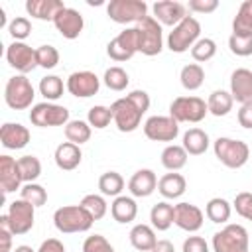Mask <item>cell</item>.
Wrapping results in <instances>:
<instances>
[{"instance_id": "obj_1", "label": "cell", "mask_w": 252, "mask_h": 252, "mask_svg": "<svg viewBox=\"0 0 252 252\" xmlns=\"http://www.w3.org/2000/svg\"><path fill=\"white\" fill-rule=\"evenodd\" d=\"M93 217L81 205H65L53 213V224L63 234L87 232L93 226Z\"/></svg>"}, {"instance_id": "obj_2", "label": "cell", "mask_w": 252, "mask_h": 252, "mask_svg": "<svg viewBox=\"0 0 252 252\" xmlns=\"http://www.w3.org/2000/svg\"><path fill=\"white\" fill-rule=\"evenodd\" d=\"M213 152H215L217 159L228 169L242 167L250 158V148L246 142L226 138V136H220L213 142Z\"/></svg>"}, {"instance_id": "obj_3", "label": "cell", "mask_w": 252, "mask_h": 252, "mask_svg": "<svg viewBox=\"0 0 252 252\" xmlns=\"http://www.w3.org/2000/svg\"><path fill=\"white\" fill-rule=\"evenodd\" d=\"M201 35V24L193 16H185L167 35V47L173 53H185L189 51Z\"/></svg>"}, {"instance_id": "obj_4", "label": "cell", "mask_w": 252, "mask_h": 252, "mask_svg": "<svg viewBox=\"0 0 252 252\" xmlns=\"http://www.w3.org/2000/svg\"><path fill=\"white\" fill-rule=\"evenodd\" d=\"M138 30V51L154 57L163 49V32L161 24L154 16H146L140 24H136Z\"/></svg>"}, {"instance_id": "obj_5", "label": "cell", "mask_w": 252, "mask_h": 252, "mask_svg": "<svg viewBox=\"0 0 252 252\" xmlns=\"http://www.w3.org/2000/svg\"><path fill=\"white\" fill-rule=\"evenodd\" d=\"M35 96L33 85L26 75H14L4 87V100L12 110H26L32 106Z\"/></svg>"}, {"instance_id": "obj_6", "label": "cell", "mask_w": 252, "mask_h": 252, "mask_svg": "<svg viewBox=\"0 0 252 252\" xmlns=\"http://www.w3.org/2000/svg\"><path fill=\"white\" fill-rule=\"evenodd\" d=\"M213 252H248V230L242 224H226L213 234Z\"/></svg>"}, {"instance_id": "obj_7", "label": "cell", "mask_w": 252, "mask_h": 252, "mask_svg": "<svg viewBox=\"0 0 252 252\" xmlns=\"http://www.w3.org/2000/svg\"><path fill=\"white\" fill-rule=\"evenodd\" d=\"M209 108L207 102L199 96H177L169 104V116L179 124V122H191L197 124L207 116Z\"/></svg>"}, {"instance_id": "obj_8", "label": "cell", "mask_w": 252, "mask_h": 252, "mask_svg": "<svg viewBox=\"0 0 252 252\" xmlns=\"http://www.w3.org/2000/svg\"><path fill=\"white\" fill-rule=\"evenodd\" d=\"M106 14L116 24H140L148 16V4L144 0H110Z\"/></svg>"}, {"instance_id": "obj_9", "label": "cell", "mask_w": 252, "mask_h": 252, "mask_svg": "<svg viewBox=\"0 0 252 252\" xmlns=\"http://www.w3.org/2000/svg\"><path fill=\"white\" fill-rule=\"evenodd\" d=\"M30 122L39 128H51V126H67L69 122V110L55 102H37L30 110Z\"/></svg>"}, {"instance_id": "obj_10", "label": "cell", "mask_w": 252, "mask_h": 252, "mask_svg": "<svg viewBox=\"0 0 252 252\" xmlns=\"http://www.w3.org/2000/svg\"><path fill=\"white\" fill-rule=\"evenodd\" d=\"M106 53L112 61H128L134 57V53H138V30L134 28H126L122 30L116 37H112L106 45Z\"/></svg>"}, {"instance_id": "obj_11", "label": "cell", "mask_w": 252, "mask_h": 252, "mask_svg": "<svg viewBox=\"0 0 252 252\" xmlns=\"http://www.w3.org/2000/svg\"><path fill=\"white\" fill-rule=\"evenodd\" d=\"M110 110H112V120L120 132H134L140 126L142 116H144L128 96L114 100L110 104Z\"/></svg>"}, {"instance_id": "obj_12", "label": "cell", "mask_w": 252, "mask_h": 252, "mask_svg": "<svg viewBox=\"0 0 252 252\" xmlns=\"http://www.w3.org/2000/svg\"><path fill=\"white\" fill-rule=\"evenodd\" d=\"M8 220L14 230V234H26L32 230L35 220V207L24 199H16L8 207Z\"/></svg>"}, {"instance_id": "obj_13", "label": "cell", "mask_w": 252, "mask_h": 252, "mask_svg": "<svg viewBox=\"0 0 252 252\" xmlns=\"http://www.w3.org/2000/svg\"><path fill=\"white\" fill-rule=\"evenodd\" d=\"M144 134L152 142H173L179 134V124L171 116H150L144 122Z\"/></svg>"}, {"instance_id": "obj_14", "label": "cell", "mask_w": 252, "mask_h": 252, "mask_svg": "<svg viewBox=\"0 0 252 252\" xmlns=\"http://www.w3.org/2000/svg\"><path fill=\"white\" fill-rule=\"evenodd\" d=\"M6 61L20 75H26V73H30V71H33L37 67L35 49H32L24 41H14V43L8 45V49H6Z\"/></svg>"}, {"instance_id": "obj_15", "label": "cell", "mask_w": 252, "mask_h": 252, "mask_svg": "<svg viewBox=\"0 0 252 252\" xmlns=\"http://www.w3.org/2000/svg\"><path fill=\"white\" fill-rule=\"evenodd\" d=\"M65 87H67V91L73 96H77V98H89V96H93V94L98 93L100 79L93 71H75V73L69 75Z\"/></svg>"}, {"instance_id": "obj_16", "label": "cell", "mask_w": 252, "mask_h": 252, "mask_svg": "<svg viewBox=\"0 0 252 252\" xmlns=\"http://www.w3.org/2000/svg\"><path fill=\"white\" fill-rule=\"evenodd\" d=\"M205 215L193 203H177L173 205V224H177L185 232H197L203 226Z\"/></svg>"}, {"instance_id": "obj_17", "label": "cell", "mask_w": 252, "mask_h": 252, "mask_svg": "<svg viewBox=\"0 0 252 252\" xmlns=\"http://www.w3.org/2000/svg\"><path fill=\"white\" fill-rule=\"evenodd\" d=\"M55 30L65 37V39H77L85 28V20L81 16V12H77L75 8L65 6L53 20Z\"/></svg>"}, {"instance_id": "obj_18", "label": "cell", "mask_w": 252, "mask_h": 252, "mask_svg": "<svg viewBox=\"0 0 252 252\" xmlns=\"http://www.w3.org/2000/svg\"><path fill=\"white\" fill-rule=\"evenodd\" d=\"M152 10H154V18L161 26H171V28H175L187 16V6L177 0H158Z\"/></svg>"}, {"instance_id": "obj_19", "label": "cell", "mask_w": 252, "mask_h": 252, "mask_svg": "<svg viewBox=\"0 0 252 252\" xmlns=\"http://www.w3.org/2000/svg\"><path fill=\"white\" fill-rule=\"evenodd\" d=\"M22 173H20V165H18V159L10 158V156H0V187H2V193L8 195V193H14L16 189H22Z\"/></svg>"}, {"instance_id": "obj_20", "label": "cell", "mask_w": 252, "mask_h": 252, "mask_svg": "<svg viewBox=\"0 0 252 252\" xmlns=\"http://www.w3.org/2000/svg\"><path fill=\"white\" fill-rule=\"evenodd\" d=\"M30 130L20 122H6L0 126V142L6 150H22L30 142Z\"/></svg>"}, {"instance_id": "obj_21", "label": "cell", "mask_w": 252, "mask_h": 252, "mask_svg": "<svg viewBox=\"0 0 252 252\" xmlns=\"http://www.w3.org/2000/svg\"><path fill=\"white\" fill-rule=\"evenodd\" d=\"M230 94L236 102L246 104L252 102V71L250 69H234L230 75Z\"/></svg>"}, {"instance_id": "obj_22", "label": "cell", "mask_w": 252, "mask_h": 252, "mask_svg": "<svg viewBox=\"0 0 252 252\" xmlns=\"http://www.w3.org/2000/svg\"><path fill=\"white\" fill-rule=\"evenodd\" d=\"M53 159H55V165L63 171H73L75 167H79L81 159H83V152H81V146L73 144V142H63L55 148V154H53Z\"/></svg>"}, {"instance_id": "obj_23", "label": "cell", "mask_w": 252, "mask_h": 252, "mask_svg": "<svg viewBox=\"0 0 252 252\" xmlns=\"http://www.w3.org/2000/svg\"><path fill=\"white\" fill-rule=\"evenodd\" d=\"M158 189V177L152 169H138L130 181H128V191L132 197H150Z\"/></svg>"}, {"instance_id": "obj_24", "label": "cell", "mask_w": 252, "mask_h": 252, "mask_svg": "<svg viewBox=\"0 0 252 252\" xmlns=\"http://www.w3.org/2000/svg\"><path fill=\"white\" fill-rule=\"evenodd\" d=\"M63 8L65 4L61 0H28L26 2V12L32 18L43 20V22H53Z\"/></svg>"}, {"instance_id": "obj_25", "label": "cell", "mask_w": 252, "mask_h": 252, "mask_svg": "<svg viewBox=\"0 0 252 252\" xmlns=\"http://www.w3.org/2000/svg\"><path fill=\"white\" fill-rule=\"evenodd\" d=\"M185 189H187V181L177 171L165 173L158 181V191H159V195L163 199H179L185 193Z\"/></svg>"}, {"instance_id": "obj_26", "label": "cell", "mask_w": 252, "mask_h": 252, "mask_svg": "<svg viewBox=\"0 0 252 252\" xmlns=\"http://www.w3.org/2000/svg\"><path fill=\"white\" fill-rule=\"evenodd\" d=\"M110 215L120 224L132 222L136 219V215H138V205H136L134 197H126V195L114 197V201L110 205Z\"/></svg>"}, {"instance_id": "obj_27", "label": "cell", "mask_w": 252, "mask_h": 252, "mask_svg": "<svg viewBox=\"0 0 252 252\" xmlns=\"http://www.w3.org/2000/svg\"><path fill=\"white\" fill-rule=\"evenodd\" d=\"M128 236H130V244L138 252H152V248L158 242L154 226H150V224H136V226H132Z\"/></svg>"}, {"instance_id": "obj_28", "label": "cell", "mask_w": 252, "mask_h": 252, "mask_svg": "<svg viewBox=\"0 0 252 252\" xmlns=\"http://www.w3.org/2000/svg\"><path fill=\"white\" fill-rule=\"evenodd\" d=\"M209 134L201 128H189L185 134H183V148L189 156H201L209 150Z\"/></svg>"}, {"instance_id": "obj_29", "label": "cell", "mask_w": 252, "mask_h": 252, "mask_svg": "<svg viewBox=\"0 0 252 252\" xmlns=\"http://www.w3.org/2000/svg\"><path fill=\"white\" fill-rule=\"evenodd\" d=\"M187 158H189V154L185 152L183 146L169 144V146H165L163 152H161V165H163L167 171H179L181 167H185Z\"/></svg>"}, {"instance_id": "obj_30", "label": "cell", "mask_w": 252, "mask_h": 252, "mask_svg": "<svg viewBox=\"0 0 252 252\" xmlns=\"http://www.w3.org/2000/svg\"><path fill=\"white\" fill-rule=\"evenodd\" d=\"M234 98L230 94V91H213L207 98V108L213 116H226L232 110Z\"/></svg>"}, {"instance_id": "obj_31", "label": "cell", "mask_w": 252, "mask_h": 252, "mask_svg": "<svg viewBox=\"0 0 252 252\" xmlns=\"http://www.w3.org/2000/svg\"><path fill=\"white\" fill-rule=\"evenodd\" d=\"M205 215L211 222L224 224L232 215V205L222 197H213L205 207Z\"/></svg>"}, {"instance_id": "obj_32", "label": "cell", "mask_w": 252, "mask_h": 252, "mask_svg": "<svg viewBox=\"0 0 252 252\" xmlns=\"http://www.w3.org/2000/svg\"><path fill=\"white\" fill-rule=\"evenodd\" d=\"M150 220L156 230H167L173 224V205L167 201H159L150 211Z\"/></svg>"}, {"instance_id": "obj_33", "label": "cell", "mask_w": 252, "mask_h": 252, "mask_svg": "<svg viewBox=\"0 0 252 252\" xmlns=\"http://www.w3.org/2000/svg\"><path fill=\"white\" fill-rule=\"evenodd\" d=\"M234 35H252V0H244L232 20Z\"/></svg>"}, {"instance_id": "obj_34", "label": "cell", "mask_w": 252, "mask_h": 252, "mask_svg": "<svg viewBox=\"0 0 252 252\" xmlns=\"http://www.w3.org/2000/svg\"><path fill=\"white\" fill-rule=\"evenodd\" d=\"M179 81H181V87L187 89V91H197L201 89L203 81H205V69L199 65V63H189L181 69L179 73Z\"/></svg>"}, {"instance_id": "obj_35", "label": "cell", "mask_w": 252, "mask_h": 252, "mask_svg": "<svg viewBox=\"0 0 252 252\" xmlns=\"http://www.w3.org/2000/svg\"><path fill=\"white\" fill-rule=\"evenodd\" d=\"M98 189L104 197H120L124 189V177L118 171H106L98 177Z\"/></svg>"}, {"instance_id": "obj_36", "label": "cell", "mask_w": 252, "mask_h": 252, "mask_svg": "<svg viewBox=\"0 0 252 252\" xmlns=\"http://www.w3.org/2000/svg\"><path fill=\"white\" fill-rule=\"evenodd\" d=\"M65 138L77 146L91 140V124L85 120H69L65 126Z\"/></svg>"}, {"instance_id": "obj_37", "label": "cell", "mask_w": 252, "mask_h": 252, "mask_svg": "<svg viewBox=\"0 0 252 252\" xmlns=\"http://www.w3.org/2000/svg\"><path fill=\"white\" fill-rule=\"evenodd\" d=\"M63 89H67L61 81V77L57 75H45L41 81H39V93L41 96L47 100V102H53L57 100L61 94H63Z\"/></svg>"}, {"instance_id": "obj_38", "label": "cell", "mask_w": 252, "mask_h": 252, "mask_svg": "<svg viewBox=\"0 0 252 252\" xmlns=\"http://www.w3.org/2000/svg\"><path fill=\"white\" fill-rule=\"evenodd\" d=\"M79 205L93 217V220H100V219L106 215V211H108V205H106L104 197H102V195H94V193L85 195Z\"/></svg>"}, {"instance_id": "obj_39", "label": "cell", "mask_w": 252, "mask_h": 252, "mask_svg": "<svg viewBox=\"0 0 252 252\" xmlns=\"http://www.w3.org/2000/svg\"><path fill=\"white\" fill-rule=\"evenodd\" d=\"M102 81H104V85H106L110 91H116V93H120V91H124V89L128 87V83H130V77H128V73H126L122 67L114 65V67H108V69L104 71V77H102Z\"/></svg>"}, {"instance_id": "obj_40", "label": "cell", "mask_w": 252, "mask_h": 252, "mask_svg": "<svg viewBox=\"0 0 252 252\" xmlns=\"http://www.w3.org/2000/svg\"><path fill=\"white\" fill-rule=\"evenodd\" d=\"M18 165L24 183H35V179L41 175V161L35 156H22L18 159Z\"/></svg>"}, {"instance_id": "obj_41", "label": "cell", "mask_w": 252, "mask_h": 252, "mask_svg": "<svg viewBox=\"0 0 252 252\" xmlns=\"http://www.w3.org/2000/svg\"><path fill=\"white\" fill-rule=\"evenodd\" d=\"M20 199L32 203L33 207H41L47 203V191L39 183H24L20 189Z\"/></svg>"}, {"instance_id": "obj_42", "label": "cell", "mask_w": 252, "mask_h": 252, "mask_svg": "<svg viewBox=\"0 0 252 252\" xmlns=\"http://www.w3.org/2000/svg\"><path fill=\"white\" fill-rule=\"evenodd\" d=\"M215 53H217V43L211 37H199V41L191 47V57L199 63L211 61L215 57Z\"/></svg>"}, {"instance_id": "obj_43", "label": "cell", "mask_w": 252, "mask_h": 252, "mask_svg": "<svg viewBox=\"0 0 252 252\" xmlns=\"http://www.w3.org/2000/svg\"><path fill=\"white\" fill-rule=\"evenodd\" d=\"M112 120V110L110 106H102V104H96L89 110L87 114V122L91 124V128H96V130H102L110 124Z\"/></svg>"}, {"instance_id": "obj_44", "label": "cell", "mask_w": 252, "mask_h": 252, "mask_svg": "<svg viewBox=\"0 0 252 252\" xmlns=\"http://www.w3.org/2000/svg\"><path fill=\"white\" fill-rule=\"evenodd\" d=\"M228 49L236 57H248L252 55V35H234L228 37Z\"/></svg>"}, {"instance_id": "obj_45", "label": "cell", "mask_w": 252, "mask_h": 252, "mask_svg": "<svg viewBox=\"0 0 252 252\" xmlns=\"http://www.w3.org/2000/svg\"><path fill=\"white\" fill-rule=\"evenodd\" d=\"M35 57H37V65L43 69H53L59 63V51L53 45H39L35 49Z\"/></svg>"}, {"instance_id": "obj_46", "label": "cell", "mask_w": 252, "mask_h": 252, "mask_svg": "<svg viewBox=\"0 0 252 252\" xmlns=\"http://www.w3.org/2000/svg\"><path fill=\"white\" fill-rule=\"evenodd\" d=\"M8 32L14 37V41H24L32 33V22L24 16H18L8 24Z\"/></svg>"}, {"instance_id": "obj_47", "label": "cell", "mask_w": 252, "mask_h": 252, "mask_svg": "<svg viewBox=\"0 0 252 252\" xmlns=\"http://www.w3.org/2000/svg\"><path fill=\"white\" fill-rule=\"evenodd\" d=\"M83 252H114V248L102 234H93L85 238Z\"/></svg>"}, {"instance_id": "obj_48", "label": "cell", "mask_w": 252, "mask_h": 252, "mask_svg": "<svg viewBox=\"0 0 252 252\" xmlns=\"http://www.w3.org/2000/svg\"><path fill=\"white\" fill-rule=\"evenodd\" d=\"M232 207H234V211H236L242 219L252 220V193H248V191L238 193V195L234 197Z\"/></svg>"}, {"instance_id": "obj_49", "label": "cell", "mask_w": 252, "mask_h": 252, "mask_svg": "<svg viewBox=\"0 0 252 252\" xmlns=\"http://www.w3.org/2000/svg\"><path fill=\"white\" fill-rule=\"evenodd\" d=\"M12 236H14V230L10 226V220H8V215H2L0 217V252H12Z\"/></svg>"}, {"instance_id": "obj_50", "label": "cell", "mask_w": 252, "mask_h": 252, "mask_svg": "<svg viewBox=\"0 0 252 252\" xmlns=\"http://www.w3.org/2000/svg\"><path fill=\"white\" fill-rule=\"evenodd\" d=\"M187 8L195 14H211L219 8V0H189Z\"/></svg>"}, {"instance_id": "obj_51", "label": "cell", "mask_w": 252, "mask_h": 252, "mask_svg": "<svg viewBox=\"0 0 252 252\" xmlns=\"http://www.w3.org/2000/svg\"><path fill=\"white\" fill-rule=\"evenodd\" d=\"M181 252H209V244L203 236H187Z\"/></svg>"}, {"instance_id": "obj_52", "label": "cell", "mask_w": 252, "mask_h": 252, "mask_svg": "<svg viewBox=\"0 0 252 252\" xmlns=\"http://www.w3.org/2000/svg\"><path fill=\"white\" fill-rule=\"evenodd\" d=\"M136 106H138V110L142 112V114H146L148 112V108H150V94L146 93V91H140V89H136V91H132L130 94H126Z\"/></svg>"}, {"instance_id": "obj_53", "label": "cell", "mask_w": 252, "mask_h": 252, "mask_svg": "<svg viewBox=\"0 0 252 252\" xmlns=\"http://www.w3.org/2000/svg\"><path fill=\"white\" fill-rule=\"evenodd\" d=\"M238 124L246 130H252V102H246V104H240L238 108Z\"/></svg>"}, {"instance_id": "obj_54", "label": "cell", "mask_w": 252, "mask_h": 252, "mask_svg": "<svg viewBox=\"0 0 252 252\" xmlns=\"http://www.w3.org/2000/svg\"><path fill=\"white\" fill-rule=\"evenodd\" d=\"M35 252H65V246L57 238H47V240H43L39 244V248Z\"/></svg>"}, {"instance_id": "obj_55", "label": "cell", "mask_w": 252, "mask_h": 252, "mask_svg": "<svg viewBox=\"0 0 252 252\" xmlns=\"http://www.w3.org/2000/svg\"><path fill=\"white\" fill-rule=\"evenodd\" d=\"M152 252H175V246H173V242L161 238V240L156 242V246L152 248Z\"/></svg>"}, {"instance_id": "obj_56", "label": "cell", "mask_w": 252, "mask_h": 252, "mask_svg": "<svg viewBox=\"0 0 252 252\" xmlns=\"http://www.w3.org/2000/svg\"><path fill=\"white\" fill-rule=\"evenodd\" d=\"M14 252H35L32 246H26V244H20V246H16V250Z\"/></svg>"}, {"instance_id": "obj_57", "label": "cell", "mask_w": 252, "mask_h": 252, "mask_svg": "<svg viewBox=\"0 0 252 252\" xmlns=\"http://www.w3.org/2000/svg\"><path fill=\"white\" fill-rule=\"evenodd\" d=\"M6 26V16H4V10L0 8V28H4Z\"/></svg>"}]
</instances>
